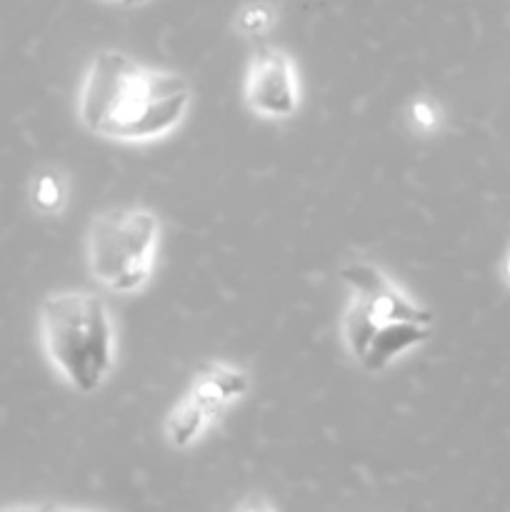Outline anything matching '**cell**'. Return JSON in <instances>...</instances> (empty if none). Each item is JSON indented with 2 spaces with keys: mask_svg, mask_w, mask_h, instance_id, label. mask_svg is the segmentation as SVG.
Here are the masks:
<instances>
[{
  "mask_svg": "<svg viewBox=\"0 0 510 512\" xmlns=\"http://www.w3.org/2000/svg\"><path fill=\"white\" fill-rule=\"evenodd\" d=\"M188 105L190 85L183 75L105 50L85 75L78 113L85 128L103 138L150 140L173 130Z\"/></svg>",
  "mask_w": 510,
  "mask_h": 512,
  "instance_id": "obj_1",
  "label": "cell"
},
{
  "mask_svg": "<svg viewBox=\"0 0 510 512\" xmlns=\"http://www.w3.org/2000/svg\"><path fill=\"white\" fill-rule=\"evenodd\" d=\"M340 278L353 293L345 310V343L368 373H380L405 350L430 338L433 313L400 293L378 268L350 263Z\"/></svg>",
  "mask_w": 510,
  "mask_h": 512,
  "instance_id": "obj_2",
  "label": "cell"
},
{
  "mask_svg": "<svg viewBox=\"0 0 510 512\" xmlns=\"http://www.w3.org/2000/svg\"><path fill=\"white\" fill-rule=\"evenodd\" d=\"M45 350L55 368L80 393H93L110 373L115 333L108 305L88 290L53 293L40 305Z\"/></svg>",
  "mask_w": 510,
  "mask_h": 512,
  "instance_id": "obj_3",
  "label": "cell"
},
{
  "mask_svg": "<svg viewBox=\"0 0 510 512\" xmlns=\"http://www.w3.org/2000/svg\"><path fill=\"white\" fill-rule=\"evenodd\" d=\"M158 245L150 210H110L95 218L88 240L90 270L115 293H133L148 280Z\"/></svg>",
  "mask_w": 510,
  "mask_h": 512,
  "instance_id": "obj_4",
  "label": "cell"
},
{
  "mask_svg": "<svg viewBox=\"0 0 510 512\" xmlns=\"http://www.w3.org/2000/svg\"><path fill=\"white\" fill-rule=\"evenodd\" d=\"M245 100L255 113L268 115V118H288L295 113L298 88H295L293 65L280 50L263 48L255 55Z\"/></svg>",
  "mask_w": 510,
  "mask_h": 512,
  "instance_id": "obj_5",
  "label": "cell"
},
{
  "mask_svg": "<svg viewBox=\"0 0 510 512\" xmlns=\"http://www.w3.org/2000/svg\"><path fill=\"white\" fill-rule=\"evenodd\" d=\"M245 388H248V380L240 370L208 368V373H203V378L195 385L190 400H195L205 413L213 415L220 405L245 393Z\"/></svg>",
  "mask_w": 510,
  "mask_h": 512,
  "instance_id": "obj_6",
  "label": "cell"
},
{
  "mask_svg": "<svg viewBox=\"0 0 510 512\" xmlns=\"http://www.w3.org/2000/svg\"><path fill=\"white\" fill-rule=\"evenodd\" d=\"M210 415L200 408L195 400H185L178 410L173 413L168 423V435H170V443L178 445V448H185L195 435L203 430V425L208 423Z\"/></svg>",
  "mask_w": 510,
  "mask_h": 512,
  "instance_id": "obj_7",
  "label": "cell"
},
{
  "mask_svg": "<svg viewBox=\"0 0 510 512\" xmlns=\"http://www.w3.org/2000/svg\"><path fill=\"white\" fill-rule=\"evenodd\" d=\"M33 200L40 210L50 213V210H58L63 203V188H60V180L55 175H40L35 180L33 188Z\"/></svg>",
  "mask_w": 510,
  "mask_h": 512,
  "instance_id": "obj_8",
  "label": "cell"
},
{
  "mask_svg": "<svg viewBox=\"0 0 510 512\" xmlns=\"http://www.w3.org/2000/svg\"><path fill=\"white\" fill-rule=\"evenodd\" d=\"M240 25H243L248 33H258V30L268 28L270 25V13L265 8H260V5H255V8L245 10L243 18H240Z\"/></svg>",
  "mask_w": 510,
  "mask_h": 512,
  "instance_id": "obj_9",
  "label": "cell"
},
{
  "mask_svg": "<svg viewBox=\"0 0 510 512\" xmlns=\"http://www.w3.org/2000/svg\"><path fill=\"white\" fill-rule=\"evenodd\" d=\"M415 110H418V118L420 120H423V123L425 125H430V123H433V115H430V110L428 108H425V105H418V108H415Z\"/></svg>",
  "mask_w": 510,
  "mask_h": 512,
  "instance_id": "obj_10",
  "label": "cell"
},
{
  "mask_svg": "<svg viewBox=\"0 0 510 512\" xmlns=\"http://www.w3.org/2000/svg\"><path fill=\"white\" fill-rule=\"evenodd\" d=\"M505 273H508V278H510V255H508V263H505Z\"/></svg>",
  "mask_w": 510,
  "mask_h": 512,
  "instance_id": "obj_11",
  "label": "cell"
}]
</instances>
